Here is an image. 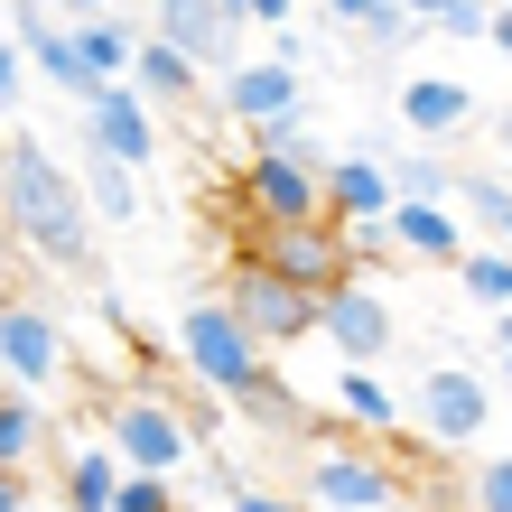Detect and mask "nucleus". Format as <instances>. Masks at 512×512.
I'll return each instance as SVG.
<instances>
[{
	"label": "nucleus",
	"instance_id": "cd10ccee",
	"mask_svg": "<svg viewBox=\"0 0 512 512\" xmlns=\"http://www.w3.org/2000/svg\"><path fill=\"white\" fill-rule=\"evenodd\" d=\"M28 56H19V38H0V112H19V94H28Z\"/></svg>",
	"mask_w": 512,
	"mask_h": 512
},
{
	"label": "nucleus",
	"instance_id": "a211bd4d",
	"mask_svg": "<svg viewBox=\"0 0 512 512\" xmlns=\"http://www.w3.org/2000/svg\"><path fill=\"white\" fill-rule=\"evenodd\" d=\"M131 84H140L149 103H168V112H177V103H196V94H205V66H196L187 47H168V38H140Z\"/></svg>",
	"mask_w": 512,
	"mask_h": 512
},
{
	"label": "nucleus",
	"instance_id": "1a4fd4ad",
	"mask_svg": "<svg viewBox=\"0 0 512 512\" xmlns=\"http://www.w3.org/2000/svg\"><path fill=\"white\" fill-rule=\"evenodd\" d=\"M0 382L10 391H56L66 382V326L38 298H10L0 308Z\"/></svg>",
	"mask_w": 512,
	"mask_h": 512
},
{
	"label": "nucleus",
	"instance_id": "72a5a7b5",
	"mask_svg": "<svg viewBox=\"0 0 512 512\" xmlns=\"http://www.w3.org/2000/svg\"><path fill=\"white\" fill-rule=\"evenodd\" d=\"M28 503H38V494H28V475H19V466H0V512H28Z\"/></svg>",
	"mask_w": 512,
	"mask_h": 512
},
{
	"label": "nucleus",
	"instance_id": "c756f323",
	"mask_svg": "<svg viewBox=\"0 0 512 512\" xmlns=\"http://www.w3.org/2000/svg\"><path fill=\"white\" fill-rule=\"evenodd\" d=\"M410 28H419V19L401 10V0H382V10L364 19V38H373V47H401V38H410Z\"/></svg>",
	"mask_w": 512,
	"mask_h": 512
},
{
	"label": "nucleus",
	"instance_id": "7c9ffc66",
	"mask_svg": "<svg viewBox=\"0 0 512 512\" xmlns=\"http://www.w3.org/2000/svg\"><path fill=\"white\" fill-rule=\"evenodd\" d=\"M224 512H308V503H298V494H261V485H233Z\"/></svg>",
	"mask_w": 512,
	"mask_h": 512
},
{
	"label": "nucleus",
	"instance_id": "4c0bfd02",
	"mask_svg": "<svg viewBox=\"0 0 512 512\" xmlns=\"http://www.w3.org/2000/svg\"><path fill=\"white\" fill-rule=\"evenodd\" d=\"M494 47L512 56V0H503V10H494Z\"/></svg>",
	"mask_w": 512,
	"mask_h": 512
},
{
	"label": "nucleus",
	"instance_id": "5701e85b",
	"mask_svg": "<svg viewBox=\"0 0 512 512\" xmlns=\"http://www.w3.org/2000/svg\"><path fill=\"white\" fill-rule=\"evenodd\" d=\"M233 410H243L252 429H270V438H289V429H308V410H298V391H289L280 373H270V364H261V373L243 382V391H233Z\"/></svg>",
	"mask_w": 512,
	"mask_h": 512
},
{
	"label": "nucleus",
	"instance_id": "f704fd0d",
	"mask_svg": "<svg viewBox=\"0 0 512 512\" xmlns=\"http://www.w3.org/2000/svg\"><path fill=\"white\" fill-rule=\"evenodd\" d=\"M317 10H326V19H345V28H364V19L382 10V0H317Z\"/></svg>",
	"mask_w": 512,
	"mask_h": 512
},
{
	"label": "nucleus",
	"instance_id": "4468645a",
	"mask_svg": "<svg viewBox=\"0 0 512 512\" xmlns=\"http://www.w3.org/2000/svg\"><path fill=\"white\" fill-rule=\"evenodd\" d=\"M326 215H336V224H382L391 215V168L373 159V149L326 159Z\"/></svg>",
	"mask_w": 512,
	"mask_h": 512
},
{
	"label": "nucleus",
	"instance_id": "dca6fc26",
	"mask_svg": "<svg viewBox=\"0 0 512 512\" xmlns=\"http://www.w3.org/2000/svg\"><path fill=\"white\" fill-rule=\"evenodd\" d=\"M122 475H131V466H122V447H112V438H103V447L84 438L75 457L56 466V503H66V512H112V494H122Z\"/></svg>",
	"mask_w": 512,
	"mask_h": 512
},
{
	"label": "nucleus",
	"instance_id": "423d86ee",
	"mask_svg": "<svg viewBox=\"0 0 512 512\" xmlns=\"http://www.w3.org/2000/svg\"><path fill=\"white\" fill-rule=\"evenodd\" d=\"M224 298H233V317H243L252 336H261V354H270V345L317 336V289H298L289 270H270V261H252V252H233Z\"/></svg>",
	"mask_w": 512,
	"mask_h": 512
},
{
	"label": "nucleus",
	"instance_id": "2f4dec72",
	"mask_svg": "<svg viewBox=\"0 0 512 512\" xmlns=\"http://www.w3.org/2000/svg\"><path fill=\"white\" fill-rule=\"evenodd\" d=\"M401 10H410L419 28H447V19H457V10H466V0H401Z\"/></svg>",
	"mask_w": 512,
	"mask_h": 512
},
{
	"label": "nucleus",
	"instance_id": "bb28decb",
	"mask_svg": "<svg viewBox=\"0 0 512 512\" xmlns=\"http://www.w3.org/2000/svg\"><path fill=\"white\" fill-rule=\"evenodd\" d=\"M112 512H177V485H168V475H122V494H112Z\"/></svg>",
	"mask_w": 512,
	"mask_h": 512
},
{
	"label": "nucleus",
	"instance_id": "0eeeda50",
	"mask_svg": "<svg viewBox=\"0 0 512 512\" xmlns=\"http://www.w3.org/2000/svg\"><path fill=\"white\" fill-rule=\"evenodd\" d=\"M75 140L94 149V159L149 168V159H159V103H149L131 75H112V84H94V94L75 103Z\"/></svg>",
	"mask_w": 512,
	"mask_h": 512
},
{
	"label": "nucleus",
	"instance_id": "6e6552de",
	"mask_svg": "<svg viewBox=\"0 0 512 512\" xmlns=\"http://www.w3.org/2000/svg\"><path fill=\"white\" fill-rule=\"evenodd\" d=\"M215 103L243 131H289L298 112H308V75L280 66V56H233V66L215 75Z\"/></svg>",
	"mask_w": 512,
	"mask_h": 512
},
{
	"label": "nucleus",
	"instance_id": "a878e982",
	"mask_svg": "<svg viewBox=\"0 0 512 512\" xmlns=\"http://www.w3.org/2000/svg\"><path fill=\"white\" fill-rule=\"evenodd\" d=\"M466 512H512V457H475V475H466Z\"/></svg>",
	"mask_w": 512,
	"mask_h": 512
},
{
	"label": "nucleus",
	"instance_id": "58836bf2",
	"mask_svg": "<svg viewBox=\"0 0 512 512\" xmlns=\"http://www.w3.org/2000/svg\"><path fill=\"white\" fill-rule=\"evenodd\" d=\"M28 512H66V503H28Z\"/></svg>",
	"mask_w": 512,
	"mask_h": 512
},
{
	"label": "nucleus",
	"instance_id": "6ab92c4d",
	"mask_svg": "<svg viewBox=\"0 0 512 512\" xmlns=\"http://www.w3.org/2000/svg\"><path fill=\"white\" fill-rule=\"evenodd\" d=\"M457 205H466L475 233H494L512 252V168H457Z\"/></svg>",
	"mask_w": 512,
	"mask_h": 512
},
{
	"label": "nucleus",
	"instance_id": "20e7f679",
	"mask_svg": "<svg viewBox=\"0 0 512 512\" xmlns=\"http://www.w3.org/2000/svg\"><path fill=\"white\" fill-rule=\"evenodd\" d=\"M103 438L122 447V466H140V475H177V466H196L205 419H196V410H177V401H168V382H149V391H122V401L103 410Z\"/></svg>",
	"mask_w": 512,
	"mask_h": 512
},
{
	"label": "nucleus",
	"instance_id": "e433bc0d",
	"mask_svg": "<svg viewBox=\"0 0 512 512\" xmlns=\"http://www.w3.org/2000/svg\"><path fill=\"white\" fill-rule=\"evenodd\" d=\"M494 345H503V364H512V308H494Z\"/></svg>",
	"mask_w": 512,
	"mask_h": 512
},
{
	"label": "nucleus",
	"instance_id": "aec40b11",
	"mask_svg": "<svg viewBox=\"0 0 512 512\" xmlns=\"http://www.w3.org/2000/svg\"><path fill=\"white\" fill-rule=\"evenodd\" d=\"M47 457V410H38V391H10L0 382V466H38Z\"/></svg>",
	"mask_w": 512,
	"mask_h": 512
},
{
	"label": "nucleus",
	"instance_id": "f3484780",
	"mask_svg": "<svg viewBox=\"0 0 512 512\" xmlns=\"http://www.w3.org/2000/svg\"><path fill=\"white\" fill-rule=\"evenodd\" d=\"M336 410H345L354 438H401V391L373 364H336Z\"/></svg>",
	"mask_w": 512,
	"mask_h": 512
},
{
	"label": "nucleus",
	"instance_id": "4be33fe9",
	"mask_svg": "<svg viewBox=\"0 0 512 512\" xmlns=\"http://www.w3.org/2000/svg\"><path fill=\"white\" fill-rule=\"evenodd\" d=\"M84 205H94V224H131V215H140V168L94 159V149H84Z\"/></svg>",
	"mask_w": 512,
	"mask_h": 512
},
{
	"label": "nucleus",
	"instance_id": "ea45409f",
	"mask_svg": "<svg viewBox=\"0 0 512 512\" xmlns=\"http://www.w3.org/2000/svg\"><path fill=\"white\" fill-rule=\"evenodd\" d=\"M503 149H512V112H503Z\"/></svg>",
	"mask_w": 512,
	"mask_h": 512
},
{
	"label": "nucleus",
	"instance_id": "f03ea898",
	"mask_svg": "<svg viewBox=\"0 0 512 512\" xmlns=\"http://www.w3.org/2000/svg\"><path fill=\"white\" fill-rule=\"evenodd\" d=\"M233 215L252 224H317L326 215V149L308 131H261V149H243L233 168Z\"/></svg>",
	"mask_w": 512,
	"mask_h": 512
},
{
	"label": "nucleus",
	"instance_id": "39448f33",
	"mask_svg": "<svg viewBox=\"0 0 512 512\" xmlns=\"http://www.w3.org/2000/svg\"><path fill=\"white\" fill-rule=\"evenodd\" d=\"M177 354H187V382L215 391V401H233L270 354L243 317H233V298H187V317H177Z\"/></svg>",
	"mask_w": 512,
	"mask_h": 512
},
{
	"label": "nucleus",
	"instance_id": "9d476101",
	"mask_svg": "<svg viewBox=\"0 0 512 512\" xmlns=\"http://www.w3.org/2000/svg\"><path fill=\"white\" fill-rule=\"evenodd\" d=\"M317 336L336 345V364H382L391 336H401V317H391V298L373 280H336L317 298Z\"/></svg>",
	"mask_w": 512,
	"mask_h": 512
},
{
	"label": "nucleus",
	"instance_id": "a19ab883",
	"mask_svg": "<svg viewBox=\"0 0 512 512\" xmlns=\"http://www.w3.org/2000/svg\"><path fill=\"white\" fill-rule=\"evenodd\" d=\"M503 391H512V364H503Z\"/></svg>",
	"mask_w": 512,
	"mask_h": 512
},
{
	"label": "nucleus",
	"instance_id": "b1692460",
	"mask_svg": "<svg viewBox=\"0 0 512 512\" xmlns=\"http://www.w3.org/2000/svg\"><path fill=\"white\" fill-rule=\"evenodd\" d=\"M457 289L475 298V308H512V252H503V243H466Z\"/></svg>",
	"mask_w": 512,
	"mask_h": 512
},
{
	"label": "nucleus",
	"instance_id": "c85d7f7f",
	"mask_svg": "<svg viewBox=\"0 0 512 512\" xmlns=\"http://www.w3.org/2000/svg\"><path fill=\"white\" fill-rule=\"evenodd\" d=\"M224 10L243 19V28H289V19H298V0H224Z\"/></svg>",
	"mask_w": 512,
	"mask_h": 512
},
{
	"label": "nucleus",
	"instance_id": "412c9836",
	"mask_svg": "<svg viewBox=\"0 0 512 512\" xmlns=\"http://www.w3.org/2000/svg\"><path fill=\"white\" fill-rule=\"evenodd\" d=\"M140 38H149V28H131L122 10H103V19H75V47H84V66H94L103 84H112V75H131Z\"/></svg>",
	"mask_w": 512,
	"mask_h": 512
},
{
	"label": "nucleus",
	"instance_id": "473e14b6",
	"mask_svg": "<svg viewBox=\"0 0 512 512\" xmlns=\"http://www.w3.org/2000/svg\"><path fill=\"white\" fill-rule=\"evenodd\" d=\"M19 270H28V252H19V233H10V215H0V280L19 289Z\"/></svg>",
	"mask_w": 512,
	"mask_h": 512
},
{
	"label": "nucleus",
	"instance_id": "f257e3e1",
	"mask_svg": "<svg viewBox=\"0 0 512 512\" xmlns=\"http://www.w3.org/2000/svg\"><path fill=\"white\" fill-rule=\"evenodd\" d=\"M0 215H10L28 261L66 270V280L94 270V205H84V177L56 159L47 140H28V131H10V149H0Z\"/></svg>",
	"mask_w": 512,
	"mask_h": 512
},
{
	"label": "nucleus",
	"instance_id": "7ed1b4c3",
	"mask_svg": "<svg viewBox=\"0 0 512 512\" xmlns=\"http://www.w3.org/2000/svg\"><path fill=\"white\" fill-rule=\"evenodd\" d=\"M298 503L308 512H401V466L373 457L364 438L317 429L308 457H298Z\"/></svg>",
	"mask_w": 512,
	"mask_h": 512
},
{
	"label": "nucleus",
	"instance_id": "393cba45",
	"mask_svg": "<svg viewBox=\"0 0 512 512\" xmlns=\"http://www.w3.org/2000/svg\"><path fill=\"white\" fill-rule=\"evenodd\" d=\"M391 196H419V205H457V168L438 159V149H419V159L391 168Z\"/></svg>",
	"mask_w": 512,
	"mask_h": 512
},
{
	"label": "nucleus",
	"instance_id": "f8f14e48",
	"mask_svg": "<svg viewBox=\"0 0 512 512\" xmlns=\"http://www.w3.org/2000/svg\"><path fill=\"white\" fill-rule=\"evenodd\" d=\"M10 19H19L10 38H19V56H28V75H38V84H56V94H75V103L103 84L94 66H84V47H75V19H56L47 0H10Z\"/></svg>",
	"mask_w": 512,
	"mask_h": 512
},
{
	"label": "nucleus",
	"instance_id": "9b49d317",
	"mask_svg": "<svg viewBox=\"0 0 512 512\" xmlns=\"http://www.w3.org/2000/svg\"><path fill=\"white\" fill-rule=\"evenodd\" d=\"M410 419L429 429V447H475L485 419H494V391L475 382V373H457V364H438V373L410 382Z\"/></svg>",
	"mask_w": 512,
	"mask_h": 512
},
{
	"label": "nucleus",
	"instance_id": "2eb2a0df",
	"mask_svg": "<svg viewBox=\"0 0 512 512\" xmlns=\"http://www.w3.org/2000/svg\"><path fill=\"white\" fill-rule=\"evenodd\" d=\"M401 122H410L419 140L475 131V84H457V75H410V84H401Z\"/></svg>",
	"mask_w": 512,
	"mask_h": 512
},
{
	"label": "nucleus",
	"instance_id": "ddd939ff",
	"mask_svg": "<svg viewBox=\"0 0 512 512\" xmlns=\"http://www.w3.org/2000/svg\"><path fill=\"white\" fill-rule=\"evenodd\" d=\"M391 252L401 261H438V270H457L466 261V224H457V205H419V196H391Z\"/></svg>",
	"mask_w": 512,
	"mask_h": 512
},
{
	"label": "nucleus",
	"instance_id": "c9c22d12",
	"mask_svg": "<svg viewBox=\"0 0 512 512\" xmlns=\"http://www.w3.org/2000/svg\"><path fill=\"white\" fill-rule=\"evenodd\" d=\"M47 10H56V19H103L112 0H47Z\"/></svg>",
	"mask_w": 512,
	"mask_h": 512
}]
</instances>
